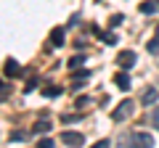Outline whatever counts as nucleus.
<instances>
[{"instance_id": "12", "label": "nucleus", "mask_w": 159, "mask_h": 148, "mask_svg": "<svg viewBox=\"0 0 159 148\" xmlns=\"http://www.w3.org/2000/svg\"><path fill=\"white\" fill-rule=\"evenodd\" d=\"M61 90H64V87H58V85H51V87H45L43 93H45L48 98H56V95H61Z\"/></svg>"}, {"instance_id": "22", "label": "nucleus", "mask_w": 159, "mask_h": 148, "mask_svg": "<svg viewBox=\"0 0 159 148\" xmlns=\"http://www.w3.org/2000/svg\"><path fill=\"white\" fill-rule=\"evenodd\" d=\"M157 34H159V27H157Z\"/></svg>"}, {"instance_id": "1", "label": "nucleus", "mask_w": 159, "mask_h": 148, "mask_svg": "<svg viewBox=\"0 0 159 148\" xmlns=\"http://www.w3.org/2000/svg\"><path fill=\"white\" fill-rule=\"evenodd\" d=\"M133 108H135V103H133V101H122V103H119V106L111 111V119H114V122H122V119H127V116L133 114Z\"/></svg>"}, {"instance_id": "21", "label": "nucleus", "mask_w": 159, "mask_h": 148, "mask_svg": "<svg viewBox=\"0 0 159 148\" xmlns=\"http://www.w3.org/2000/svg\"><path fill=\"white\" fill-rule=\"evenodd\" d=\"M0 93H3V95H6V93H8V87L3 85V82H0Z\"/></svg>"}, {"instance_id": "16", "label": "nucleus", "mask_w": 159, "mask_h": 148, "mask_svg": "<svg viewBox=\"0 0 159 148\" xmlns=\"http://www.w3.org/2000/svg\"><path fill=\"white\" fill-rule=\"evenodd\" d=\"M74 106H77V108H85V106H90V98H77V101H74Z\"/></svg>"}, {"instance_id": "15", "label": "nucleus", "mask_w": 159, "mask_h": 148, "mask_svg": "<svg viewBox=\"0 0 159 148\" xmlns=\"http://www.w3.org/2000/svg\"><path fill=\"white\" fill-rule=\"evenodd\" d=\"M82 61H85L82 56H74L72 61H69V69H80V66H82Z\"/></svg>"}, {"instance_id": "9", "label": "nucleus", "mask_w": 159, "mask_h": 148, "mask_svg": "<svg viewBox=\"0 0 159 148\" xmlns=\"http://www.w3.org/2000/svg\"><path fill=\"white\" fill-rule=\"evenodd\" d=\"M146 48H148V53H151V56H159V34L154 37V40L146 42Z\"/></svg>"}, {"instance_id": "19", "label": "nucleus", "mask_w": 159, "mask_h": 148, "mask_svg": "<svg viewBox=\"0 0 159 148\" xmlns=\"http://www.w3.org/2000/svg\"><path fill=\"white\" fill-rule=\"evenodd\" d=\"M103 42H106V45H114V42H117V37H114V34H103Z\"/></svg>"}, {"instance_id": "20", "label": "nucleus", "mask_w": 159, "mask_h": 148, "mask_svg": "<svg viewBox=\"0 0 159 148\" xmlns=\"http://www.w3.org/2000/svg\"><path fill=\"white\" fill-rule=\"evenodd\" d=\"M93 148H111V143H109V140H98Z\"/></svg>"}, {"instance_id": "4", "label": "nucleus", "mask_w": 159, "mask_h": 148, "mask_svg": "<svg viewBox=\"0 0 159 148\" xmlns=\"http://www.w3.org/2000/svg\"><path fill=\"white\" fill-rule=\"evenodd\" d=\"M117 63L122 69H133V66H135V53H133V50H122L117 56Z\"/></svg>"}, {"instance_id": "17", "label": "nucleus", "mask_w": 159, "mask_h": 148, "mask_svg": "<svg viewBox=\"0 0 159 148\" xmlns=\"http://www.w3.org/2000/svg\"><path fill=\"white\" fill-rule=\"evenodd\" d=\"M37 148H53V140H51V137H45V140L37 143Z\"/></svg>"}, {"instance_id": "11", "label": "nucleus", "mask_w": 159, "mask_h": 148, "mask_svg": "<svg viewBox=\"0 0 159 148\" xmlns=\"http://www.w3.org/2000/svg\"><path fill=\"white\" fill-rule=\"evenodd\" d=\"M48 130H51V122H48V119H43V122H37V124L32 127V132H48Z\"/></svg>"}, {"instance_id": "8", "label": "nucleus", "mask_w": 159, "mask_h": 148, "mask_svg": "<svg viewBox=\"0 0 159 148\" xmlns=\"http://www.w3.org/2000/svg\"><path fill=\"white\" fill-rule=\"evenodd\" d=\"M6 74H8V77H16V74H19V63L13 61V58L6 61Z\"/></svg>"}, {"instance_id": "13", "label": "nucleus", "mask_w": 159, "mask_h": 148, "mask_svg": "<svg viewBox=\"0 0 159 148\" xmlns=\"http://www.w3.org/2000/svg\"><path fill=\"white\" fill-rule=\"evenodd\" d=\"M148 122H151V127H157V130H159V106H154V111H151V116H148Z\"/></svg>"}, {"instance_id": "2", "label": "nucleus", "mask_w": 159, "mask_h": 148, "mask_svg": "<svg viewBox=\"0 0 159 148\" xmlns=\"http://www.w3.org/2000/svg\"><path fill=\"white\" fill-rule=\"evenodd\" d=\"M61 140H64V146L77 148V146H82V143H85V135H82V132H64Z\"/></svg>"}, {"instance_id": "3", "label": "nucleus", "mask_w": 159, "mask_h": 148, "mask_svg": "<svg viewBox=\"0 0 159 148\" xmlns=\"http://www.w3.org/2000/svg\"><path fill=\"white\" fill-rule=\"evenodd\" d=\"M133 146L135 148H154V137L148 132H135L133 135Z\"/></svg>"}, {"instance_id": "6", "label": "nucleus", "mask_w": 159, "mask_h": 148, "mask_svg": "<svg viewBox=\"0 0 159 148\" xmlns=\"http://www.w3.org/2000/svg\"><path fill=\"white\" fill-rule=\"evenodd\" d=\"M114 85H117L119 90H130V85H133V82H130V74H125V72H119L117 77H114Z\"/></svg>"}, {"instance_id": "23", "label": "nucleus", "mask_w": 159, "mask_h": 148, "mask_svg": "<svg viewBox=\"0 0 159 148\" xmlns=\"http://www.w3.org/2000/svg\"><path fill=\"white\" fill-rule=\"evenodd\" d=\"M157 6H159V0H157Z\"/></svg>"}, {"instance_id": "10", "label": "nucleus", "mask_w": 159, "mask_h": 148, "mask_svg": "<svg viewBox=\"0 0 159 148\" xmlns=\"http://www.w3.org/2000/svg\"><path fill=\"white\" fill-rule=\"evenodd\" d=\"M157 11H159L157 3H141V13H148V16H151V13H157Z\"/></svg>"}, {"instance_id": "18", "label": "nucleus", "mask_w": 159, "mask_h": 148, "mask_svg": "<svg viewBox=\"0 0 159 148\" xmlns=\"http://www.w3.org/2000/svg\"><path fill=\"white\" fill-rule=\"evenodd\" d=\"M109 24H111V27H119V24H122V16H119V13H114V16H111V21H109Z\"/></svg>"}, {"instance_id": "7", "label": "nucleus", "mask_w": 159, "mask_h": 148, "mask_svg": "<svg viewBox=\"0 0 159 148\" xmlns=\"http://www.w3.org/2000/svg\"><path fill=\"white\" fill-rule=\"evenodd\" d=\"M157 98H159V90H157V87H146L143 95H141V101L148 106V103H157Z\"/></svg>"}, {"instance_id": "5", "label": "nucleus", "mask_w": 159, "mask_h": 148, "mask_svg": "<svg viewBox=\"0 0 159 148\" xmlns=\"http://www.w3.org/2000/svg\"><path fill=\"white\" fill-rule=\"evenodd\" d=\"M64 40H66L64 27H56V29L51 32V45H53V48H61V45H64Z\"/></svg>"}, {"instance_id": "14", "label": "nucleus", "mask_w": 159, "mask_h": 148, "mask_svg": "<svg viewBox=\"0 0 159 148\" xmlns=\"http://www.w3.org/2000/svg\"><path fill=\"white\" fill-rule=\"evenodd\" d=\"M29 137V132H24V130H13L11 132V140H27Z\"/></svg>"}]
</instances>
